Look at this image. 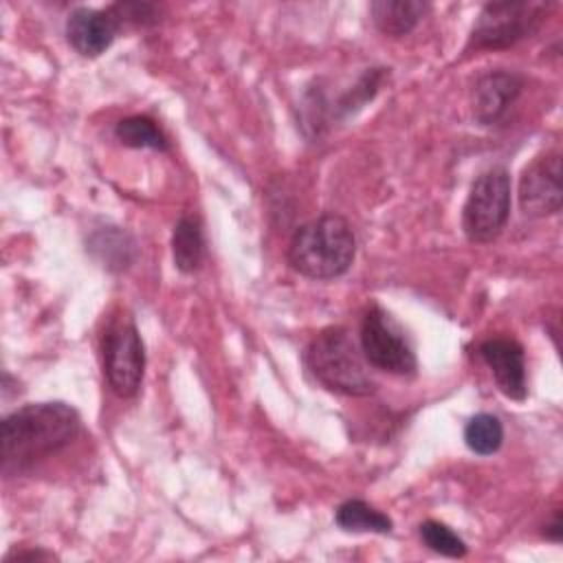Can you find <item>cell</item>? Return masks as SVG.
Returning <instances> with one entry per match:
<instances>
[{"label": "cell", "instance_id": "obj_1", "mask_svg": "<svg viewBox=\"0 0 563 563\" xmlns=\"http://www.w3.org/2000/svg\"><path fill=\"white\" fill-rule=\"evenodd\" d=\"M81 429L77 409L62 400L24 405L2 420L0 471L15 477L68 446Z\"/></svg>", "mask_w": 563, "mask_h": 563}, {"label": "cell", "instance_id": "obj_2", "mask_svg": "<svg viewBox=\"0 0 563 563\" xmlns=\"http://www.w3.org/2000/svg\"><path fill=\"white\" fill-rule=\"evenodd\" d=\"M356 255L352 224L339 213H323L301 224L288 244V264L308 279L328 282L345 275Z\"/></svg>", "mask_w": 563, "mask_h": 563}, {"label": "cell", "instance_id": "obj_3", "mask_svg": "<svg viewBox=\"0 0 563 563\" xmlns=\"http://www.w3.org/2000/svg\"><path fill=\"white\" fill-rule=\"evenodd\" d=\"M306 365L314 380L330 391L345 396H369L374 380L367 374L361 352L341 325H332L312 336L306 347Z\"/></svg>", "mask_w": 563, "mask_h": 563}, {"label": "cell", "instance_id": "obj_4", "mask_svg": "<svg viewBox=\"0 0 563 563\" xmlns=\"http://www.w3.org/2000/svg\"><path fill=\"white\" fill-rule=\"evenodd\" d=\"M548 7L545 2L532 0H497L484 4L471 29L468 48L501 51L515 46L539 31Z\"/></svg>", "mask_w": 563, "mask_h": 563}, {"label": "cell", "instance_id": "obj_5", "mask_svg": "<svg viewBox=\"0 0 563 563\" xmlns=\"http://www.w3.org/2000/svg\"><path fill=\"white\" fill-rule=\"evenodd\" d=\"M510 174L506 167H490L482 172L462 207V229L468 242L488 244L506 227L510 216Z\"/></svg>", "mask_w": 563, "mask_h": 563}, {"label": "cell", "instance_id": "obj_6", "mask_svg": "<svg viewBox=\"0 0 563 563\" xmlns=\"http://www.w3.org/2000/svg\"><path fill=\"white\" fill-rule=\"evenodd\" d=\"M361 352L376 369L411 376L416 374L418 361L411 341L394 317L380 306H372L361 323Z\"/></svg>", "mask_w": 563, "mask_h": 563}, {"label": "cell", "instance_id": "obj_7", "mask_svg": "<svg viewBox=\"0 0 563 563\" xmlns=\"http://www.w3.org/2000/svg\"><path fill=\"white\" fill-rule=\"evenodd\" d=\"M103 374L110 389L130 398L139 391L145 374V345L132 319H117L103 336Z\"/></svg>", "mask_w": 563, "mask_h": 563}, {"label": "cell", "instance_id": "obj_8", "mask_svg": "<svg viewBox=\"0 0 563 563\" xmlns=\"http://www.w3.org/2000/svg\"><path fill=\"white\" fill-rule=\"evenodd\" d=\"M561 156L548 152L537 156L521 174L519 207L530 218H545L561 211Z\"/></svg>", "mask_w": 563, "mask_h": 563}, {"label": "cell", "instance_id": "obj_9", "mask_svg": "<svg viewBox=\"0 0 563 563\" xmlns=\"http://www.w3.org/2000/svg\"><path fill=\"white\" fill-rule=\"evenodd\" d=\"M523 88V77L515 70L495 68L477 77L471 95L473 117L482 125L497 123L515 103Z\"/></svg>", "mask_w": 563, "mask_h": 563}, {"label": "cell", "instance_id": "obj_10", "mask_svg": "<svg viewBox=\"0 0 563 563\" xmlns=\"http://www.w3.org/2000/svg\"><path fill=\"white\" fill-rule=\"evenodd\" d=\"M479 356L490 367V374L504 396L510 400H526V354L519 341L506 336L486 339L479 345Z\"/></svg>", "mask_w": 563, "mask_h": 563}, {"label": "cell", "instance_id": "obj_11", "mask_svg": "<svg viewBox=\"0 0 563 563\" xmlns=\"http://www.w3.org/2000/svg\"><path fill=\"white\" fill-rule=\"evenodd\" d=\"M121 24L108 9L77 7L66 20L68 44L84 57H99L110 48Z\"/></svg>", "mask_w": 563, "mask_h": 563}, {"label": "cell", "instance_id": "obj_12", "mask_svg": "<svg viewBox=\"0 0 563 563\" xmlns=\"http://www.w3.org/2000/svg\"><path fill=\"white\" fill-rule=\"evenodd\" d=\"M372 22L389 37L407 35L427 13V2L420 0H374L369 4Z\"/></svg>", "mask_w": 563, "mask_h": 563}, {"label": "cell", "instance_id": "obj_13", "mask_svg": "<svg viewBox=\"0 0 563 563\" xmlns=\"http://www.w3.org/2000/svg\"><path fill=\"white\" fill-rule=\"evenodd\" d=\"M205 255V238H202V227L198 218L194 216H180L174 233H172V257L174 266L189 275L198 271L200 262Z\"/></svg>", "mask_w": 563, "mask_h": 563}, {"label": "cell", "instance_id": "obj_14", "mask_svg": "<svg viewBox=\"0 0 563 563\" xmlns=\"http://www.w3.org/2000/svg\"><path fill=\"white\" fill-rule=\"evenodd\" d=\"M88 249L99 257V262L112 271L128 268L136 257L134 240L119 227H103L88 240Z\"/></svg>", "mask_w": 563, "mask_h": 563}, {"label": "cell", "instance_id": "obj_15", "mask_svg": "<svg viewBox=\"0 0 563 563\" xmlns=\"http://www.w3.org/2000/svg\"><path fill=\"white\" fill-rule=\"evenodd\" d=\"M334 521L341 530L345 532H374V534H389L394 528V521L376 510L374 506H369L363 499H347L343 501L336 512H334Z\"/></svg>", "mask_w": 563, "mask_h": 563}, {"label": "cell", "instance_id": "obj_16", "mask_svg": "<svg viewBox=\"0 0 563 563\" xmlns=\"http://www.w3.org/2000/svg\"><path fill=\"white\" fill-rule=\"evenodd\" d=\"M114 134L125 147H134V150L147 147V150H156V152L169 150V141H167L165 132L156 125L154 119H150L145 114H132V117L121 119L114 128Z\"/></svg>", "mask_w": 563, "mask_h": 563}, {"label": "cell", "instance_id": "obj_17", "mask_svg": "<svg viewBox=\"0 0 563 563\" xmlns=\"http://www.w3.org/2000/svg\"><path fill=\"white\" fill-rule=\"evenodd\" d=\"M464 442L477 455H493L504 442V424L493 413H475L464 427Z\"/></svg>", "mask_w": 563, "mask_h": 563}, {"label": "cell", "instance_id": "obj_18", "mask_svg": "<svg viewBox=\"0 0 563 563\" xmlns=\"http://www.w3.org/2000/svg\"><path fill=\"white\" fill-rule=\"evenodd\" d=\"M418 534L422 539V543L442 554V556H449V559H462L466 554V543L462 537H457L449 526L440 523V521H433V519H427L418 526Z\"/></svg>", "mask_w": 563, "mask_h": 563}, {"label": "cell", "instance_id": "obj_19", "mask_svg": "<svg viewBox=\"0 0 563 563\" xmlns=\"http://www.w3.org/2000/svg\"><path fill=\"white\" fill-rule=\"evenodd\" d=\"M110 11L117 15L121 26L123 22H132L139 26L156 22V7L147 2H119V4H112Z\"/></svg>", "mask_w": 563, "mask_h": 563}, {"label": "cell", "instance_id": "obj_20", "mask_svg": "<svg viewBox=\"0 0 563 563\" xmlns=\"http://www.w3.org/2000/svg\"><path fill=\"white\" fill-rule=\"evenodd\" d=\"M51 559H57L53 552L48 550H42V548H35V550H20V552H11L4 556V563H18V561H51Z\"/></svg>", "mask_w": 563, "mask_h": 563}, {"label": "cell", "instance_id": "obj_21", "mask_svg": "<svg viewBox=\"0 0 563 563\" xmlns=\"http://www.w3.org/2000/svg\"><path fill=\"white\" fill-rule=\"evenodd\" d=\"M545 539L559 543L561 541V534H563V521H561V510H554L552 512V519L545 523V530H543Z\"/></svg>", "mask_w": 563, "mask_h": 563}]
</instances>
